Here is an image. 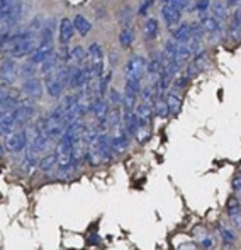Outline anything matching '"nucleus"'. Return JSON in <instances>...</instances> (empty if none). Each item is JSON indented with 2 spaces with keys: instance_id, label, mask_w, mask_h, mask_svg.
I'll list each match as a JSON object with an SVG mask.
<instances>
[{
  "instance_id": "obj_33",
  "label": "nucleus",
  "mask_w": 241,
  "mask_h": 250,
  "mask_svg": "<svg viewBox=\"0 0 241 250\" xmlns=\"http://www.w3.org/2000/svg\"><path fill=\"white\" fill-rule=\"evenodd\" d=\"M34 73H36V65H33V63H26L19 70V75H22L24 79H33Z\"/></svg>"
},
{
  "instance_id": "obj_40",
  "label": "nucleus",
  "mask_w": 241,
  "mask_h": 250,
  "mask_svg": "<svg viewBox=\"0 0 241 250\" xmlns=\"http://www.w3.org/2000/svg\"><path fill=\"white\" fill-rule=\"evenodd\" d=\"M151 5H153V0H145V2L141 3V7H139V16H145Z\"/></svg>"
},
{
  "instance_id": "obj_38",
  "label": "nucleus",
  "mask_w": 241,
  "mask_h": 250,
  "mask_svg": "<svg viewBox=\"0 0 241 250\" xmlns=\"http://www.w3.org/2000/svg\"><path fill=\"white\" fill-rule=\"evenodd\" d=\"M119 17H121L122 22L128 24V22H129V19H131V9H129V7H124V9H121Z\"/></svg>"
},
{
  "instance_id": "obj_7",
  "label": "nucleus",
  "mask_w": 241,
  "mask_h": 250,
  "mask_svg": "<svg viewBox=\"0 0 241 250\" xmlns=\"http://www.w3.org/2000/svg\"><path fill=\"white\" fill-rule=\"evenodd\" d=\"M226 209H228V216H229L231 225L236 228V230L241 231V203L235 198V196H231V198L228 199Z\"/></svg>"
},
{
  "instance_id": "obj_20",
  "label": "nucleus",
  "mask_w": 241,
  "mask_h": 250,
  "mask_svg": "<svg viewBox=\"0 0 241 250\" xmlns=\"http://www.w3.org/2000/svg\"><path fill=\"white\" fill-rule=\"evenodd\" d=\"M158 21L156 19H148L145 24V27H143V36H145V40H155L156 36H158Z\"/></svg>"
},
{
  "instance_id": "obj_36",
  "label": "nucleus",
  "mask_w": 241,
  "mask_h": 250,
  "mask_svg": "<svg viewBox=\"0 0 241 250\" xmlns=\"http://www.w3.org/2000/svg\"><path fill=\"white\" fill-rule=\"evenodd\" d=\"M209 7H211V2H209V0H197V2H195V10H197V14L207 12Z\"/></svg>"
},
{
  "instance_id": "obj_39",
  "label": "nucleus",
  "mask_w": 241,
  "mask_h": 250,
  "mask_svg": "<svg viewBox=\"0 0 241 250\" xmlns=\"http://www.w3.org/2000/svg\"><path fill=\"white\" fill-rule=\"evenodd\" d=\"M233 26H236L238 29H241V9H236L233 14Z\"/></svg>"
},
{
  "instance_id": "obj_28",
  "label": "nucleus",
  "mask_w": 241,
  "mask_h": 250,
  "mask_svg": "<svg viewBox=\"0 0 241 250\" xmlns=\"http://www.w3.org/2000/svg\"><path fill=\"white\" fill-rule=\"evenodd\" d=\"M132 41H134V33H132L131 27H124V29L121 31L119 34V43L122 48H129L132 44Z\"/></svg>"
},
{
  "instance_id": "obj_35",
  "label": "nucleus",
  "mask_w": 241,
  "mask_h": 250,
  "mask_svg": "<svg viewBox=\"0 0 241 250\" xmlns=\"http://www.w3.org/2000/svg\"><path fill=\"white\" fill-rule=\"evenodd\" d=\"M233 189H235V198L241 203V174L233 181Z\"/></svg>"
},
{
  "instance_id": "obj_22",
  "label": "nucleus",
  "mask_w": 241,
  "mask_h": 250,
  "mask_svg": "<svg viewBox=\"0 0 241 250\" xmlns=\"http://www.w3.org/2000/svg\"><path fill=\"white\" fill-rule=\"evenodd\" d=\"M167 104H168L170 114L172 116H179L180 109H182V99L177 96L175 92H168L167 94Z\"/></svg>"
},
{
  "instance_id": "obj_2",
  "label": "nucleus",
  "mask_w": 241,
  "mask_h": 250,
  "mask_svg": "<svg viewBox=\"0 0 241 250\" xmlns=\"http://www.w3.org/2000/svg\"><path fill=\"white\" fill-rule=\"evenodd\" d=\"M27 146V133L24 129H16L5 136V148L10 153H19Z\"/></svg>"
},
{
  "instance_id": "obj_10",
  "label": "nucleus",
  "mask_w": 241,
  "mask_h": 250,
  "mask_svg": "<svg viewBox=\"0 0 241 250\" xmlns=\"http://www.w3.org/2000/svg\"><path fill=\"white\" fill-rule=\"evenodd\" d=\"M44 85H46V92L50 94L51 97H60L63 89H65V85L61 83V80L58 79L56 72L44 77Z\"/></svg>"
},
{
  "instance_id": "obj_12",
  "label": "nucleus",
  "mask_w": 241,
  "mask_h": 250,
  "mask_svg": "<svg viewBox=\"0 0 241 250\" xmlns=\"http://www.w3.org/2000/svg\"><path fill=\"white\" fill-rule=\"evenodd\" d=\"M134 112H136V116H138L139 126H151V118H153V114H155L153 105H148V104H145V102H141V104L136 105Z\"/></svg>"
},
{
  "instance_id": "obj_43",
  "label": "nucleus",
  "mask_w": 241,
  "mask_h": 250,
  "mask_svg": "<svg viewBox=\"0 0 241 250\" xmlns=\"http://www.w3.org/2000/svg\"><path fill=\"white\" fill-rule=\"evenodd\" d=\"M241 5V0H226V7H236V9H240Z\"/></svg>"
},
{
  "instance_id": "obj_24",
  "label": "nucleus",
  "mask_w": 241,
  "mask_h": 250,
  "mask_svg": "<svg viewBox=\"0 0 241 250\" xmlns=\"http://www.w3.org/2000/svg\"><path fill=\"white\" fill-rule=\"evenodd\" d=\"M58 63H60V60H58V56H51V58H48L46 62L41 65V68H39V72L43 73L44 77L46 75H50V73H55V72H58Z\"/></svg>"
},
{
  "instance_id": "obj_4",
  "label": "nucleus",
  "mask_w": 241,
  "mask_h": 250,
  "mask_svg": "<svg viewBox=\"0 0 241 250\" xmlns=\"http://www.w3.org/2000/svg\"><path fill=\"white\" fill-rule=\"evenodd\" d=\"M17 75H19V66H17L16 60H7L2 66H0V82L3 85H12L16 82Z\"/></svg>"
},
{
  "instance_id": "obj_29",
  "label": "nucleus",
  "mask_w": 241,
  "mask_h": 250,
  "mask_svg": "<svg viewBox=\"0 0 241 250\" xmlns=\"http://www.w3.org/2000/svg\"><path fill=\"white\" fill-rule=\"evenodd\" d=\"M149 136H151V126H139L138 131H136V136L134 138L138 140L139 143H146L149 140Z\"/></svg>"
},
{
  "instance_id": "obj_15",
  "label": "nucleus",
  "mask_w": 241,
  "mask_h": 250,
  "mask_svg": "<svg viewBox=\"0 0 241 250\" xmlns=\"http://www.w3.org/2000/svg\"><path fill=\"white\" fill-rule=\"evenodd\" d=\"M55 167H58L56 151H55V153L43 155V157L39 158V164H37V168H39L41 172H50V170H53Z\"/></svg>"
},
{
  "instance_id": "obj_44",
  "label": "nucleus",
  "mask_w": 241,
  "mask_h": 250,
  "mask_svg": "<svg viewBox=\"0 0 241 250\" xmlns=\"http://www.w3.org/2000/svg\"><path fill=\"white\" fill-rule=\"evenodd\" d=\"M163 5H168V3H172V0H162Z\"/></svg>"
},
{
  "instance_id": "obj_16",
  "label": "nucleus",
  "mask_w": 241,
  "mask_h": 250,
  "mask_svg": "<svg viewBox=\"0 0 241 250\" xmlns=\"http://www.w3.org/2000/svg\"><path fill=\"white\" fill-rule=\"evenodd\" d=\"M173 40L177 41L179 44H187L190 41V24L184 22L173 31Z\"/></svg>"
},
{
  "instance_id": "obj_3",
  "label": "nucleus",
  "mask_w": 241,
  "mask_h": 250,
  "mask_svg": "<svg viewBox=\"0 0 241 250\" xmlns=\"http://www.w3.org/2000/svg\"><path fill=\"white\" fill-rule=\"evenodd\" d=\"M109 136H111V145H112V150L116 151V153H124V151L128 150L129 138H131V136L126 133L124 126L114 129V131L111 133Z\"/></svg>"
},
{
  "instance_id": "obj_11",
  "label": "nucleus",
  "mask_w": 241,
  "mask_h": 250,
  "mask_svg": "<svg viewBox=\"0 0 241 250\" xmlns=\"http://www.w3.org/2000/svg\"><path fill=\"white\" fill-rule=\"evenodd\" d=\"M194 235H195V238H197V242H199V245H201V249H204V250H214L216 249L214 237H212V235L209 233V231L205 230L204 227H197V228H195Z\"/></svg>"
},
{
  "instance_id": "obj_37",
  "label": "nucleus",
  "mask_w": 241,
  "mask_h": 250,
  "mask_svg": "<svg viewBox=\"0 0 241 250\" xmlns=\"http://www.w3.org/2000/svg\"><path fill=\"white\" fill-rule=\"evenodd\" d=\"M187 83H188V79L185 75H180L179 79L173 80V87H175V89H184Z\"/></svg>"
},
{
  "instance_id": "obj_23",
  "label": "nucleus",
  "mask_w": 241,
  "mask_h": 250,
  "mask_svg": "<svg viewBox=\"0 0 241 250\" xmlns=\"http://www.w3.org/2000/svg\"><path fill=\"white\" fill-rule=\"evenodd\" d=\"M190 56H192V53H190V48H188V44H180L179 46V50H177V53H175V60L173 62L177 63V65L180 66H184L185 63L190 60Z\"/></svg>"
},
{
  "instance_id": "obj_13",
  "label": "nucleus",
  "mask_w": 241,
  "mask_h": 250,
  "mask_svg": "<svg viewBox=\"0 0 241 250\" xmlns=\"http://www.w3.org/2000/svg\"><path fill=\"white\" fill-rule=\"evenodd\" d=\"M162 16H163V19H165V22L168 24V27H173L180 22L182 10H179L177 7H173L172 3H168V5H163Z\"/></svg>"
},
{
  "instance_id": "obj_30",
  "label": "nucleus",
  "mask_w": 241,
  "mask_h": 250,
  "mask_svg": "<svg viewBox=\"0 0 241 250\" xmlns=\"http://www.w3.org/2000/svg\"><path fill=\"white\" fill-rule=\"evenodd\" d=\"M204 34H205V31L202 29L201 22L190 24V40H194V41H202V40H204Z\"/></svg>"
},
{
  "instance_id": "obj_18",
  "label": "nucleus",
  "mask_w": 241,
  "mask_h": 250,
  "mask_svg": "<svg viewBox=\"0 0 241 250\" xmlns=\"http://www.w3.org/2000/svg\"><path fill=\"white\" fill-rule=\"evenodd\" d=\"M209 10H211L212 17H216L218 21L228 19V7H226V3L219 2V0H214V2H211V7H209Z\"/></svg>"
},
{
  "instance_id": "obj_14",
  "label": "nucleus",
  "mask_w": 241,
  "mask_h": 250,
  "mask_svg": "<svg viewBox=\"0 0 241 250\" xmlns=\"http://www.w3.org/2000/svg\"><path fill=\"white\" fill-rule=\"evenodd\" d=\"M73 34H75V24H73V21H70L68 17L61 19V22H60V43L68 44L70 40L73 38Z\"/></svg>"
},
{
  "instance_id": "obj_5",
  "label": "nucleus",
  "mask_w": 241,
  "mask_h": 250,
  "mask_svg": "<svg viewBox=\"0 0 241 250\" xmlns=\"http://www.w3.org/2000/svg\"><path fill=\"white\" fill-rule=\"evenodd\" d=\"M39 44H36V40L34 38H29V40H22L16 44V46L10 50V55H12V60H17V58H24L27 55H33L36 51V48Z\"/></svg>"
},
{
  "instance_id": "obj_45",
  "label": "nucleus",
  "mask_w": 241,
  "mask_h": 250,
  "mask_svg": "<svg viewBox=\"0 0 241 250\" xmlns=\"http://www.w3.org/2000/svg\"><path fill=\"white\" fill-rule=\"evenodd\" d=\"M2 153H3V146L0 145V155H2Z\"/></svg>"
},
{
  "instance_id": "obj_6",
  "label": "nucleus",
  "mask_w": 241,
  "mask_h": 250,
  "mask_svg": "<svg viewBox=\"0 0 241 250\" xmlns=\"http://www.w3.org/2000/svg\"><path fill=\"white\" fill-rule=\"evenodd\" d=\"M55 53V43H39V46L36 48V51L31 55V63L33 65H43L48 58H51Z\"/></svg>"
},
{
  "instance_id": "obj_27",
  "label": "nucleus",
  "mask_w": 241,
  "mask_h": 250,
  "mask_svg": "<svg viewBox=\"0 0 241 250\" xmlns=\"http://www.w3.org/2000/svg\"><path fill=\"white\" fill-rule=\"evenodd\" d=\"M111 79H112V70H109L107 73H104V75L99 79V97H102V99H104V96L109 92Z\"/></svg>"
},
{
  "instance_id": "obj_31",
  "label": "nucleus",
  "mask_w": 241,
  "mask_h": 250,
  "mask_svg": "<svg viewBox=\"0 0 241 250\" xmlns=\"http://www.w3.org/2000/svg\"><path fill=\"white\" fill-rule=\"evenodd\" d=\"M109 105L111 107H114V105H122V96L119 94V90H116V89H109Z\"/></svg>"
},
{
  "instance_id": "obj_9",
  "label": "nucleus",
  "mask_w": 241,
  "mask_h": 250,
  "mask_svg": "<svg viewBox=\"0 0 241 250\" xmlns=\"http://www.w3.org/2000/svg\"><path fill=\"white\" fill-rule=\"evenodd\" d=\"M22 92L26 94L29 99H39L43 96V83L37 79H26L22 83Z\"/></svg>"
},
{
  "instance_id": "obj_41",
  "label": "nucleus",
  "mask_w": 241,
  "mask_h": 250,
  "mask_svg": "<svg viewBox=\"0 0 241 250\" xmlns=\"http://www.w3.org/2000/svg\"><path fill=\"white\" fill-rule=\"evenodd\" d=\"M172 5L177 7L179 10H184V9H187L188 0H172Z\"/></svg>"
},
{
  "instance_id": "obj_46",
  "label": "nucleus",
  "mask_w": 241,
  "mask_h": 250,
  "mask_svg": "<svg viewBox=\"0 0 241 250\" xmlns=\"http://www.w3.org/2000/svg\"><path fill=\"white\" fill-rule=\"evenodd\" d=\"M12 2H17V0H12Z\"/></svg>"
},
{
  "instance_id": "obj_25",
  "label": "nucleus",
  "mask_w": 241,
  "mask_h": 250,
  "mask_svg": "<svg viewBox=\"0 0 241 250\" xmlns=\"http://www.w3.org/2000/svg\"><path fill=\"white\" fill-rule=\"evenodd\" d=\"M104 53H102V46L99 43H93L90 44L89 48V63L93 65V63H99V62H104Z\"/></svg>"
},
{
  "instance_id": "obj_8",
  "label": "nucleus",
  "mask_w": 241,
  "mask_h": 250,
  "mask_svg": "<svg viewBox=\"0 0 241 250\" xmlns=\"http://www.w3.org/2000/svg\"><path fill=\"white\" fill-rule=\"evenodd\" d=\"M218 233L222 240V249L224 250H235L236 249V237L233 230L226 223H218Z\"/></svg>"
},
{
  "instance_id": "obj_26",
  "label": "nucleus",
  "mask_w": 241,
  "mask_h": 250,
  "mask_svg": "<svg viewBox=\"0 0 241 250\" xmlns=\"http://www.w3.org/2000/svg\"><path fill=\"white\" fill-rule=\"evenodd\" d=\"M124 94H129V96L138 97V94H141V80L126 79V89H124Z\"/></svg>"
},
{
  "instance_id": "obj_21",
  "label": "nucleus",
  "mask_w": 241,
  "mask_h": 250,
  "mask_svg": "<svg viewBox=\"0 0 241 250\" xmlns=\"http://www.w3.org/2000/svg\"><path fill=\"white\" fill-rule=\"evenodd\" d=\"M73 24H75V31H78L82 36H87V34L90 33V29H92V24L89 22V19L83 16H75V19H73Z\"/></svg>"
},
{
  "instance_id": "obj_34",
  "label": "nucleus",
  "mask_w": 241,
  "mask_h": 250,
  "mask_svg": "<svg viewBox=\"0 0 241 250\" xmlns=\"http://www.w3.org/2000/svg\"><path fill=\"white\" fill-rule=\"evenodd\" d=\"M56 56H58V60L63 63H66L70 60V56H72V51L68 50V46L66 44H61V48L56 51Z\"/></svg>"
},
{
  "instance_id": "obj_32",
  "label": "nucleus",
  "mask_w": 241,
  "mask_h": 250,
  "mask_svg": "<svg viewBox=\"0 0 241 250\" xmlns=\"http://www.w3.org/2000/svg\"><path fill=\"white\" fill-rule=\"evenodd\" d=\"M89 56V51L87 50H83L82 46H75L73 48V51H72V58L75 60L76 63H83V60Z\"/></svg>"
},
{
  "instance_id": "obj_17",
  "label": "nucleus",
  "mask_w": 241,
  "mask_h": 250,
  "mask_svg": "<svg viewBox=\"0 0 241 250\" xmlns=\"http://www.w3.org/2000/svg\"><path fill=\"white\" fill-rule=\"evenodd\" d=\"M201 26H202V29L205 31L207 34H218V33H221V22H219L216 17H212V16H207V17H204V19L201 21Z\"/></svg>"
},
{
  "instance_id": "obj_19",
  "label": "nucleus",
  "mask_w": 241,
  "mask_h": 250,
  "mask_svg": "<svg viewBox=\"0 0 241 250\" xmlns=\"http://www.w3.org/2000/svg\"><path fill=\"white\" fill-rule=\"evenodd\" d=\"M153 111H155V114L158 116L160 119H165L170 116V109H168V104H167V99L163 96H158L155 101V104H153Z\"/></svg>"
},
{
  "instance_id": "obj_1",
  "label": "nucleus",
  "mask_w": 241,
  "mask_h": 250,
  "mask_svg": "<svg viewBox=\"0 0 241 250\" xmlns=\"http://www.w3.org/2000/svg\"><path fill=\"white\" fill-rule=\"evenodd\" d=\"M146 62L141 55H134L128 60L124 66V73H126V79H132V80H141V77L145 75L146 72Z\"/></svg>"
},
{
  "instance_id": "obj_42",
  "label": "nucleus",
  "mask_w": 241,
  "mask_h": 250,
  "mask_svg": "<svg viewBox=\"0 0 241 250\" xmlns=\"http://www.w3.org/2000/svg\"><path fill=\"white\" fill-rule=\"evenodd\" d=\"M177 250H197V245L192 244V242H188V244H182Z\"/></svg>"
}]
</instances>
